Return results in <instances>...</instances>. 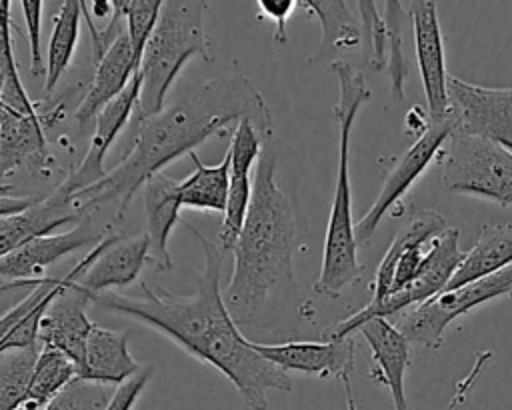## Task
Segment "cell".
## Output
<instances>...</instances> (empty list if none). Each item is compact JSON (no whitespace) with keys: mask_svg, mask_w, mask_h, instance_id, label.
Here are the masks:
<instances>
[{"mask_svg":"<svg viewBox=\"0 0 512 410\" xmlns=\"http://www.w3.org/2000/svg\"><path fill=\"white\" fill-rule=\"evenodd\" d=\"M278 162L280 150L270 136L256 164L250 212L232 248L234 268L224 290L226 306L248 340L296 334L298 322H312L294 276L306 218L294 192L280 184Z\"/></svg>","mask_w":512,"mask_h":410,"instance_id":"1","label":"cell"},{"mask_svg":"<svg viewBox=\"0 0 512 410\" xmlns=\"http://www.w3.org/2000/svg\"><path fill=\"white\" fill-rule=\"evenodd\" d=\"M184 226L198 238L204 256L196 290L190 296H176L162 286L152 288L140 282V296L110 290L96 296L94 302L158 330L190 356L226 376L252 410H264L268 392H290L292 380L288 372L258 354L252 340L234 322L220 290L224 250L190 222Z\"/></svg>","mask_w":512,"mask_h":410,"instance_id":"2","label":"cell"},{"mask_svg":"<svg viewBox=\"0 0 512 410\" xmlns=\"http://www.w3.org/2000/svg\"><path fill=\"white\" fill-rule=\"evenodd\" d=\"M242 120H250L264 140L274 136L272 112L250 78L228 72L200 82L162 112L138 116L124 158L100 182L74 194L78 208L90 216L94 208L116 202L122 218L132 196L164 166Z\"/></svg>","mask_w":512,"mask_h":410,"instance_id":"3","label":"cell"},{"mask_svg":"<svg viewBox=\"0 0 512 410\" xmlns=\"http://www.w3.org/2000/svg\"><path fill=\"white\" fill-rule=\"evenodd\" d=\"M330 72L338 80V102L332 108L334 120L338 124V172L336 188L330 206L322 268L314 282V292L328 298L340 296L346 288L354 286L362 278V264L358 260V240L356 224L352 222V188L348 176V154H350V134L354 120L362 104L370 98V88L366 86L364 74L350 62L334 60Z\"/></svg>","mask_w":512,"mask_h":410,"instance_id":"4","label":"cell"},{"mask_svg":"<svg viewBox=\"0 0 512 410\" xmlns=\"http://www.w3.org/2000/svg\"><path fill=\"white\" fill-rule=\"evenodd\" d=\"M206 2H164L158 24L140 62L138 116L162 112L166 94L184 64L200 56L212 60V46L204 26Z\"/></svg>","mask_w":512,"mask_h":410,"instance_id":"5","label":"cell"},{"mask_svg":"<svg viewBox=\"0 0 512 410\" xmlns=\"http://www.w3.org/2000/svg\"><path fill=\"white\" fill-rule=\"evenodd\" d=\"M438 160L446 190L512 206V152L508 148L454 130Z\"/></svg>","mask_w":512,"mask_h":410,"instance_id":"6","label":"cell"},{"mask_svg":"<svg viewBox=\"0 0 512 410\" xmlns=\"http://www.w3.org/2000/svg\"><path fill=\"white\" fill-rule=\"evenodd\" d=\"M512 298V264L500 272L478 278L454 290H444L428 302L404 312L398 320V330L410 344L424 348H440L446 328L476 306L494 298Z\"/></svg>","mask_w":512,"mask_h":410,"instance_id":"7","label":"cell"},{"mask_svg":"<svg viewBox=\"0 0 512 410\" xmlns=\"http://www.w3.org/2000/svg\"><path fill=\"white\" fill-rule=\"evenodd\" d=\"M454 132V120L450 114L440 120H432L428 130L414 140V144L396 160V164L386 172L382 188L368 208V212L356 222V240L364 244L372 238L382 218L406 196L414 182L424 174V170L440 158L448 138Z\"/></svg>","mask_w":512,"mask_h":410,"instance_id":"8","label":"cell"},{"mask_svg":"<svg viewBox=\"0 0 512 410\" xmlns=\"http://www.w3.org/2000/svg\"><path fill=\"white\" fill-rule=\"evenodd\" d=\"M254 350L284 372H300L318 378H338L344 386L348 410H358L352 392V370L356 354V334L324 340L252 342Z\"/></svg>","mask_w":512,"mask_h":410,"instance_id":"9","label":"cell"},{"mask_svg":"<svg viewBox=\"0 0 512 410\" xmlns=\"http://www.w3.org/2000/svg\"><path fill=\"white\" fill-rule=\"evenodd\" d=\"M448 228L450 226L444 216L436 210H422L420 214H414L408 224L398 230L384 252L372 280V298L368 304H380L388 296L412 284L432 242Z\"/></svg>","mask_w":512,"mask_h":410,"instance_id":"10","label":"cell"},{"mask_svg":"<svg viewBox=\"0 0 512 410\" xmlns=\"http://www.w3.org/2000/svg\"><path fill=\"white\" fill-rule=\"evenodd\" d=\"M448 114L454 130L488 138L512 152V86L492 88L450 76Z\"/></svg>","mask_w":512,"mask_h":410,"instance_id":"11","label":"cell"},{"mask_svg":"<svg viewBox=\"0 0 512 410\" xmlns=\"http://www.w3.org/2000/svg\"><path fill=\"white\" fill-rule=\"evenodd\" d=\"M108 224L100 230H96L90 224V218L82 220L74 228L60 232V234H48L40 238H32L24 242L22 246L14 248L8 254L0 256V288L6 292L8 288L18 286H38L46 274L44 270L52 264H56L66 254L82 248V246H96L102 236L106 234Z\"/></svg>","mask_w":512,"mask_h":410,"instance_id":"12","label":"cell"},{"mask_svg":"<svg viewBox=\"0 0 512 410\" xmlns=\"http://www.w3.org/2000/svg\"><path fill=\"white\" fill-rule=\"evenodd\" d=\"M228 150L232 156L230 190H228V202H226V210L222 214V224L218 232V246L224 252L228 250L232 252L246 224L250 204H252V192H254V180L250 170L254 164H258L262 156L264 138L250 120H242L232 130V140Z\"/></svg>","mask_w":512,"mask_h":410,"instance_id":"13","label":"cell"},{"mask_svg":"<svg viewBox=\"0 0 512 410\" xmlns=\"http://www.w3.org/2000/svg\"><path fill=\"white\" fill-rule=\"evenodd\" d=\"M406 14L412 20L414 28V48L418 70L422 78V88L426 96V110L432 120L448 116V78L446 58H444V40L438 22L436 2L418 0L404 2Z\"/></svg>","mask_w":512,"mask_h":410,"instance_id":"14","label":"cell"},{"mask_svg":"<svg viewBox=\"0 0 512 410\" xmlns=\"http://www.w3.org/2000/svg\"><path fill=\"white\" fill-rule=\"evenodd\" d=\"M144 262H150L148 234L124 236L108 224L98 242V254L78 280V288L94 300L112 288H124L136 280Z\"/></svg>","mask_w":512,"mask_h":410,"instance_id":"15","label":"cell"},{"mask_svg":"<svg viewBox=\"0 0 512 410\" xmlns=\"http://www.w3.org/2000/svg\"><path fill=\"white\" fill-rule=\"evenodd\" d=\"M140 72L134 74L132 82L128 88L114 98L98 116H96V128L90 138L88 150L80 164L60 182L62 188H66L70 194L82 192L96 182H100L108 170H104V158L118 138L120 130L126 126L128 118L132 116V110L138 108V98H140Z\"/></svg>","mask_w":512,"mask_h":410,"instance_id":"16","label":"cell"},{"mask_svg":"<svg viewBox=\"0 0 512 410\" xmlns=\"http://www.w3.org/2000/svg\"><path fill=\"white\" fill-rule=\"evenodd\" d=\"M86 218L90 216L78 208L74 194L58 184L48 196L36 198L26 210L0 216V256L32 238L48 236L64 224H80Z\"/></svg>","mask_w":512,"mask_h":410,"instance_id":"17","label":"cell"},{"mask_svg":"<svg viewBox=\"0 0 512 410\" xmlns=\"http://www.w3.org/2000/svg\"><path fill=\"white\" fill-rule=\"evenodd\" d=\"M360 334L372 350V380L386 386L394 410H410L404 390V378L410 364V342L388 318H372L364 322Z\"/></svg>","mask_w":512,"mask_h":410,"instance_id":"18","label":"cell"},{"mask_svg":"<svg viewBox=\"0 0 512 410\" xmlns=\"http://www.w3.org/2000/svg\"><path fill=\"white\" fill-rule=\"evenodd\" d=\"M88 300L90 298L78 288V280L70 282L46 310L38 332V342L64 352L74 360L78 372L84 364L86 340L94 326L84 312Z\"/></svg>","mask_w":512,"mask_h":410,"instance_id":"19","label":"cell"},{"mask_svg":"<svg viewBox=\"0 0 512 410\" xmlns=\"http://www.w3.org/2000/svg\"><path fill=\"white\" fill-rule=\"evenodd\" d=\"M52 164L40 116L0 106V170L2 180L20 168L44 172Z\"/></svg>","mask_w":512,"mask_h":410,"instance_id":"20","label":"cell"},{"mask_svg":"<svg viewBox=\"0 0 512 410\" xmlns=\"http://www.w3.org/2000/svg\"><path fill=\"white\" fill-rule=\"evenodd\" d=\"M94 66L90 88L74 112L80 126L94 120L114 98H118L138 72L128 34L124 32Z\"/></svg>","mask_w":512,"mask_h":410,"instance_id":"21","label":"cell"},{"mask_svg":"<svg viewBox=\"0 0 512 410\" xmlns=\"http://www.w3.org/2000/svg\"><path fill=\"white\" fill-rule=\"evenodd\" d=\"M178 180L166 172L152 176L142 188V204L146 212V234L150 240V262L156 270H172L174 262L168 250V236L180 220Z\"/></svg>","mask_w":512,"mask_h":410,"instance_id":"22","label":"cell"},{"mask_svg":"<svg viewBox=\"0 0 512 410\" xmlns=\"http://www.w3.org/2000/svg\"><path fill=\"white\" fill-rule=\"evenodd\" d=\"M144 366L136 362L128 350V330H110L94 324L84 350V364L78 372L80 380L106 386H120Z\"/></svg>","mask_w":512,"mask_h":410,"instance_id":"23","label":"cell"},{"mask_svg":"<svg viewBox=\"0 0 512 410\" xmlns=\"http://www.w3.org/2000/svg\"><path fill=\"white\" fill-rule=\"evenodd\" d=\"M512 264V222L482 226L476 244L464 254L460 268L446 290L460 288L478 278L490 276Z\"/></svg>","mask_w":512,"mask_h":410,"instance_id":"24","label":"cell"},{"mask_svg":"<svg viewBox=\"0 0 512 410\" xmlns=\"http://www.w3.org/2000/svg\"><path fill=\"white\" fill-rule=\"evenodd\" d=\"M188 158L194 162V172L180 180L178 194L182 208H194V210H210L224 214L226 202H228V190H230V168H232V156L230 150H226L222 162L216 166L204 164L196 152H190Z\"/></svg>","mask_w":512,"mask_h":410,"instance_id":"25","label":"cell"},{"mask_svg":"<svg viewBox=\"0 0 512 410\" xmlns=\"http://www.w3.org/2000/svg\"><path fill=\"white\" fill-rule=\"evenodd\" d=\"M350 2H328V0H304L308 12L316 14L322 26V44L310 58V64L330 58L334 52H346L362 42V24L352 16Z\"/></svg>","mask_w":512,"mask_h":410,"instance_id":"26","label":"cell"},{"mask_svg":"<svg viewBox=\"0 0 512 410\" xmlns=\"http://www.w3.org/2000/svg\"><path fill=\"white\" fill-rule=\"evenodd\" d=\"M80 18H82V2L68 0L62 4L60 12L54 18L52 36L46 54V74H44V90L42 100H48L70 66L74 56L78 36H80Z\"/></svg>","mask_w":512,"mask_h":410,"instance_id":"27","label":"cell"},{"mask_svg":"<svg viewBox=\"0 0 512 410\" xmlns=\"http://www.w3.org/2000/svg\"><path fill=\"white\" fill-rule=\"evenodd\" d=\"M42 344L0 350V410H14L28 400L30 382Z\"/></svg>","mask_w":512,"mask_h":410,"instance_id":"28","label":"cell"},{"mask_svg":"<svg viewBox=\"0 0 512 410\" xmlns=\"http://www.w3.org/2000/svg\"><path fill=\"white\" fill-rule=\"evenodd\" d=\"M8 0L0 2V106H8L20 114L38 116L36 108L20 80L18 64L12 50V22Z\"/></svg>","mask_w":512,"mask_h":410,"instance_id":"29","label":"cell"},{"mask_svg":"<svg viewBox=\"0 0 512 410\" xmlns=\"http://www.w3.org/2000/svg\"><path fill=\"white\" fill-rule=\"evenodd\" d=\"M78 378V366L64 352L42 346L34 376L30 382L28 400L38 402L42 408L52 402L66 386Z\"/></svg>","mask_w":512,"mask_h":410,"instance_id":"30","label":"cell"},{"mask_svg":"<svg viewBox=\"0 0 512 410\" xmlns=\"http://www.w3.org/2000/svg\"><path fill=\"white\" fill-rule=\"evenodd\" d=\"M162 4L164 2L160 0H120L124 20H126V34L130 40L138 70H140L146 44L158 24Z\"/></svg>","mask_w":512,"mask_h":410,"instance_id":"31","label":"cell"},{"mask_svg":"<svg viewBox=\"0 0 512 410\" xmlns=\"http://www.w3.org/2000/svg\"><path fill=\"white\" fill-rule=\"evenodd\" d=\"M384 18L388 26V76H390V90L394 100L404 98V82L408 74L406 56L402 50V14L406 12L404 2H384Z\"/></svg>","mask_w":512,"mask_h":410,"instance_id":"32","label":"cell"},{"mask_svg":"<svg viewBox=\"0 0 512 410\" xmlns=\"http://www.w3.org/2000/svg\"><path fill=\"white\" fill-rule=\"evenodd\" d=\"M362 24L364 60L374 68L382 70L388 62V26L380 14L376 2H354Z\"/></svg>","mask_w":512,"mask_h":410,"instance_id":"33","label":"cell"},{"mask_svg":"<svg viewBox=\"0 0 512 410\" xmlns=\"http://www.w3.org/2000/svg\"><path fill=\"white\" fill-rule=\"evenodd\" d=\"M112 396L110 386L76 378L42 410H106Z\"/></svg>","mask_w":512,"mask_h":410,"instance_id":"34","label":"cell"},{"mask_svg":"<svg viewBox=\"0 0 512 410\" xmlns=\"http://www.w3.org/2000/svg\"><path fill=\"white\" fill-rule=\"evenodd\" d=\"M24 22H26V36L30 48V72L34 76L46 74V62L42 54V8L44 2L40 0H22L20 2Z\"/></svg>","mask_w":512,"mask_h":410,"instance_id":"35","label":"cell"},{"mask_svg":"<svg viewBox=\"0 0 512 410\" xmlns=\"http://www.w3.org/2000/svg\"><path fill=\"white\" fill-rule=\"evenodd\" d=\"M258 10L260 16L268 18L270 22H274V44H286L288 36H286V22L292 16V12L300 6L298 0H258Z\"/></svg>","mask_w":512,"mask_h":410,"instance_id":"36","label":"cell"},{"mask_svg":"<svg viewBox=\"0 0 512 410\" xmlns=\"http://www.w3.org/2000/svg\"><path fill=\"white\" fill-rule=\"evenodd\" d=\"M150 374H152V366H144L138 374L128 378L124 384L116 386L114 396H112L110 404L106 406V410H132L138 396L146 388V382L150 380Z\"/></svg>","mask_w":512,"mask_h":410,"instance_id":"37","label":"cell"},{"mask_svg":"<svg viewBox=\"0 0 512 410\" xmlns=\"http://www.w3.org/2000/svg\"><path fill=\"white\" fill-rule=\"evenodd\" d=\"M430 124H432V118H430L428 110L424 112L420 106H412V108L408 110V114H406V130H408L410 134L422 136V134L428 130Z\"/></svg>","mask_w":512,"mask_h":410,"instance_id":"38","label":"cell"},{"mask_svg":"<svg viewBox=\"0 0 512 410\" xmlns=\"http://www.w3.org/2000/svg\"><path fill=\"white\" fill-rule=\"evenodd\" d=\"M14 410H42V406H40L38 402H34V400H26L24 404H20V406L14 408Z\"/></svg>","mask_w":512,"mask_h":410,"instance_id":"39","label":"cell"}]
</instances>
